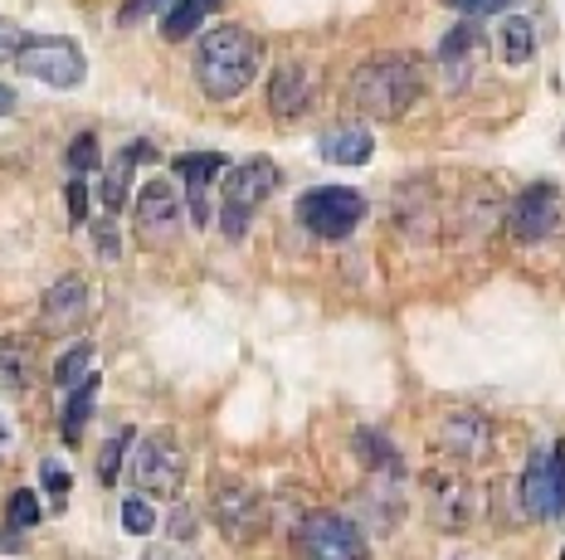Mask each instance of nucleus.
<instances>
[{
	"label": "nucleus",
	"mask_w": 565,
	"mask_h": 560,
	"mask_svg": "<svg viewBox=\"0 0 565 560\" xmlns=\"http://www.w3.org/2000/svg\"><path fill=\"white\" fill-rule=\"evenodd\" d=\"M167 527H171V541H185V546H191V541H195V531H200V517H195L191 507H175Z\"/></svg>",
	"instance_id": "nucleus-32"
},
{
	"label": "nucleus",
	"mask_w": 565,
	"mask_h": 560,
	"mask_svg": "<svg viewBox=\"0 0 565 560\" xmlns=\"http://www.w3.org/2000/svg\"><path fill=\"white\" fill-rule=\"evenodd\" d=\"M258 64H264V50L244 25H215L195 44V78L215 103L239 98L258 78Z\"/></svg>",
	"instance_id": "nucleus-1"
},
{
	"label": "nucleus",
	"mask_w": 565,
	"mask_h": 560,
	"mask_svg": "<svg viewBox=\"0 0 565 560\" xmlns=\"http://www.w3.org/2000/svg\"><path fill=\"white\" fill-rule=\"evenodd\" d=\"M478 507H482V502H478V487L463 483V477H439V483H434V521H439L444 531L473 527Z\"/></svg>",
	"instance_id": "nucleus-16"
},
{
	"label": "nucleus",
	"mask_w": 565,
	"mask_h": 560,
	"mask_svg": "<svg viewBox=\"0 0 565 560\" xmlns=\"http://www.w3.org/2000/svg\"><path fill=\"white\" fill-rule=\"evenodd\" d=\"M40 477H44V493H50V502H54V507H64V502H68V473L58 469L54 459H44Z\"/></svg>",
	"instance_id": "nucleus-31"
},
{
	"label": "nucleus",
	"mask_w": 565,
	"mask_h": 560,
	"mask_svg": "<svg viewBox=\"0 0 565 560\" xmlns=\"http://www.w3.org/2000/svg\"><path fill=\"white\" fill-rule=\"evenodd\" d=\"M439 449L458 463H482L492 453V419L478 410H458L439 424Z\"/></svg>",
	"instance_id": "nucleus-12"
},
{
	"label": "nucleus",
	"mask_w": 565,
	"mask_h": 560,
	"mask_svg": "<svg viewBox=\"0 0 565 560\" xmlns=\"http://www.w3.org/2000/svg\"><path fill=\"white\" fill-rule=\"evenodd\" d=\"M6 112H15V93L0 84V118H6Z\"/></svg>",
	"instance_id": "nucleus-38"
},
{
	"label": "nucleus",
	"mask_w": 565,
	"mask_h": 560,
	"mask_svg": "<svg viewBox=\"0 0 565 560\" xmlns=\"http://www.w3.org/2000/svg\"><path fill=\"white\" fill-rule=\"evenodd\" d=\"M498 50H502V64H512V68L532 64V54H536L532 20H526V15H508V20H502V25H498Z\"/></svg>",
	"instance_id": "nucleus-23"
},
{
	"label": "nucleus",
	"mask_w": 565,
	"mask_h": 560,
	"mask_svg": "<svg viewBox=\"0 0 565 560\" xmlns=\"http://www.w3.org/2000/svg\"><path fill=\"white\" fill-rule=\"evenodd\" d=\"M127 443H132V429H117V434L103 443V459H98V483H103V487H113V483H117V473H122V453H127Z\"/></svg>",
	"instance_id": "nucleus-27"
},
{
	"label": "nucleus",
	"mask_w": 565,
	"mask_h": 560,
	"mask_svg": "<svg viewBox=\"0 0 565 560\" xmlns=\"http://www.w3.org/2000/svg\"><path fill=\"white\" fill-rule=\"evenodd\" d=\"M371 157H375V142L366 127H356V122L332 127L322 137V161H332V166H366Z\"/></svg>",
	"instance_id": "nucleus-19"
},
{
	"label": "nucleus",
	"mask_w": 565,
	"mask_h": 560,
	"mask_svg": "<svg viewBox=\"0 0 565 560\" xmlns=\"http://www.w3.org/2000/svg\"><path fill=\"white\" fill-rule=\"evenodd\" d=\"M93 400H98V376H88L68 390V400H64V414H58V434H64V443H78L84 439V429H88V419H93Z\"/></svg>",
	"instance_id": "nucleus-21"
},
{
	"label": "nucleus",
	"mask_w": 565,
	"mask_h": 560,
	"mask_svg": "<svg viewBox=\"0 0 565 560\" xmlns=\"http://www.w3.org/2000/svg\"><path fill=\"white\" fill-rule=\"evenodd\" d=\"M167 6H171V0H127L117 20H122V25H137V20H147V15H161Z\"/></svg>",
	"instance_id": "nucleus-34"
},
{
	"label": "nucleus",
	"mask_w": 565,
	"mask_h": 560,
	"mask_svg": "<svg viewBox=\"0 0 565 560\" xmlns=\"http://www.w3.org/2000/svg\"><path fill=\"white\" fill-rule=\"evenodd\" d=\"M278 191V166L268 157H249L239 166L225 171V195H220V229L225 239L249 235V219L258 215V205Z\"/></svg>",
	"instance_id": "nucleus-3"
},
{
	"label": "nucleus",
	"mask_w": 565,
	"mask_h": 560,
	"mask_svg": "<svg viewBox=\"0 0 565 560\" xmlns=\"http://www.w3.org/2000/svg\"><path fill=\"white\" fill-rule=\"evenodd\" d=\"M171 166H175V176H181L185 195H191L185 219H191V225H210V181L225 176L230 161L220 157V151H185V157H175Z\"/></svg>",
	"instance_id": "nucleus-11"
},
{
	"label": "nucleus",
	"mask_w": 565,
	"mask_h": 560,
	"mask_svg": "<svg viewBox=\"0 0 565 560\" xmlns=\"http://www.w3.org/2000/svg\"><path fill=\"white\" fill-rule=\"evenodd\" d=\"M516 497H522V517H532V521L565 517V449L561 443L532 453L522 483H516Z\"/></svg>",
	"instance_id": "nucleus-6"
},
{
	"label": "nucleus",
	"mask_w": 565,
	"mask_h": 560,
	"mask_svg": "<svg viewBox=\"0 0 565 560\" xmlns=\"http://www.w3.org/2000/svg\"><path fill=\"white\" fill-rule=\"evenodd\" d=\"M317 98V74L308 64H278L274 78H268V112L278 122H292L312 108Z\"/></svg>",
	"instance_id": "nucleus-13"
},
{
	"label": "nucleus",
	"mask_w": 565,
	"mask_h": 560,
	"mask_svg": "<svg viewBox=\"0 0 565 560\" xmlns=\"http://www.w3.org/2000/svg\"><path fill=\"white\" fill-rule=\"evenodd\" d=\"M15 68L25 78L50 84V88H78L84 74H88V60L74 40H64V34H34V40L20 44Z\"/></svg>",
	"instance_id": "nucleus-5"
},
{
	"label": "nucleus",
	"mask_w": 565,
	"mask_h": 560,
	"mask_svg": "<svg viewBox=\"0 0 565 560\" xmlns=\"http://www.w3.org/2000/svg\"><path fill=\"white\" fill-rule=\"evenodd\" d=\"M215 521H220V531L234 536V541H249V536L258 531V521H264V497L254 493V487H239V483H225L215 493Z\"/></svg>",
	"instance_id": "nucleus-15"
},
{
	"label": "nucleus",
	"mask_w": 565,
	"mask_h": 560,
	"mask_svg": "<svg viewBox=\"0 0 565 560\" xmlns=\"http://www.w3.org/2000/svg\"><path fill=\"white\" fill-rule=\"evenodd\" d=\"M122 527L132 531V536H147L151 527H157V511H151L147 497H127L122 502Z\"/></svg>",
	"instance_id": "nucleus-29"
},
{
	"label": "nucleus",
	"mask_w": 565,
	"mask_h": 560,
	"mask_svg": "<svg viewBox=\"0 0 565 560\" xmlns=\"http://www.w3.org/2000/svg\"><path fill=\"white\" fill-rule=\"evenodd\" d=\"M141 161H157V147H151V142H132V147H122V151L113 157V166L103 171L98 195H103V209H108V215H117V209L127 205V195H132V171L141 166Z\"/></svg>",
	"instance_id": "nucleus-17"
},
{
	"label": "nucleus",
	"mask_w": 565,
	"mask_h": 560,
	"mask_svg": "<svg viewBox=\"0 0 565 560\" xmlns=\"http://www.w3.org/2000/svg\"><path fill=\"white\" fill-rule=\"evenodd\" d=\"M181 477H185V459H181V443H175L167 429L147 434L132 453V483L137 493L147 497H175L181 493Z\"/></svg>",
	"instance_id": "nucleus-8"
},
{
	"label": "nucleus",
	"mask_w": 565,
	"mask_h": 560,
	"mask_svg": "<svg viewBox=\"0 0 565 560\" xmlns=\"http://www.w3.org/2000/svg\"><path fill=\"white\" fill-rule=\"evenodd\" d=\"M141 560H200V556L185 541H157V546H147V556Z\"/></svg>",
	"instance_id": "nucleus-35"
},
{
	"label": "nucleus",
	"mask_w": 565,
	"mask_h": 560,
	"mask_svg": "<svg viewBox=\"0 0 565 560\" xmlns=\"http://www.w3.org/2000/svg\"><path fill=\"white\" fill-rule=\"evenodd\" d=\"M0 439H6V424H0Z\"/></svg>",
	"instance_id": "nucleus-39"
},
{
	"label": "nucleus",
	"mask_w": 565,
	"mask_h": 560,
	"mask_svg": "<svg viewBox=\"0 0 565 560\" xmlns=\"http://www.w3.org/2000/svg\"><path fill=\"white\" fill-rule=\"evenodd\" d=\"M298 219L317 239H347L366 219V201H361V191H347V185H317V191H302Z\"/></svg>",
	"instance_id": "nucleus-7"
},
{
	"label": "nucleus",
	"mask_w": 565,
	"mask_h": 560,
	"mask_svg": "<svg viewBox=\"0 0 565 560\" xmlns=\"http://www.w3.org/2000/svg\"><path fill=\"white\" fill-rule=\"evenodd\" d=\"M561 560H565V551H561Z\"/></svg>",
	"instance_id": "nucleus-40"
},
{
	"label": "nucleus",
	"mask_w": 565,
	"mask_h": 560,
	"mask_svg": "<svg viewBox=\"0 0 565 560\" xmlns=\"http://www.w3.org/2000/svg\"><path fill=\"white\" fill-rule=\"evenodd\" d=\"M419 93H424V74L419 60H409V54H381V60L361 64L351 74V103L375 122L405 118L419 103Z\"/></svg>",
	"instance_id": "nucleus-2"
},
{
	"label": "nucleus",
	"mask_w": 565,
	"mask_h": 560,
	"mask_svg": "<svg viewBox=\"0 0 565 560\" xmlns=\"http://www.w3.org/2000/svg\"><path fill=\"white\" fill-rule=\"evenodd\" d=\"M88 366H93V346H88V342H78L74 352L58 356V366H54V385H58V390H74V385L88 376Z\"/></svg>",
	"instance_id": "nucleus-25"
},
{
	"label": "nucleus",
	"mask_w": 565,
	"mask_h": 560,
	"mask_svg": "<svg viewBox=\"0 0 565 560\" xmlns=\"http://www.w3.org/2000/svg\"><path fill=\"white\" fill-rule=\"evenodd\" d=\"M220 6H225V0H175L167 15H161V34H167L171 44H175V40H191V34L205 25V20L215 15Z\"/></svg>",
	"instance_id": "nucleus-22"
},
{
	"label": "nucleus",
	"mask_w": 565,
	"mask_h": 560,
	"mask_svg": "<svg viewBox=\"0 0 565 560\" xmlns=\"http://www.w3.org/2000/svg\"><path fill=\"white\" fill-rule=\"evenodd\" d=\"M458 10H463L468 20H482V15H498V10H508V6H516V0H454Z\"/></svg>",
	"instance_id": "nucleus-36"
},
{
	"label": "nucleus",
	"mask_w": 565,
	"mask_h": 560,
	"mask_svg": "<svg viewBox=\"0 0 565 560\" xmlns=\"http://www.w3.org/2000/svg\"><path fill=\"white\" fill-rule=\"evenodd\" d=\"M6 521H10V531H34L40 527V497H34V487H20V493L10 497Z\"/></svg>",
	"instance_id": "nucleus-26"
},
{
	"label": "nucleus",
	"mask_w": 565,
	"mask_h": 560,
	"mask_svg": "<svg viewBox=\"0 0 565 560\" xmlns=\"http://www.w3.org/2000/svg\"><path fill=\"white\" fill-rule=\"evenodd\" d=\"M20 44H25V40H20V30H15V25H0V60H15Z\"/></svg>",
	"instance_id": "nucleus-37"
},
{
	"label": "nucleus",
	"mask_w": 565,
	"mask_h": 560,
	"mask_svg": "<svg viewBox=\"0 0 565 560\" xmlns=\"http://www.w3.org/2000/svg\"><path fill=\"white\" fill-rule=\"evenodd\" d=\"M88 312V283L84 278H58V283L44 293V326L50 332H74V322Z\"/></svg>",
	"instance_id": "nucleus-18"
},
{
	"label": "nucleus",
	"mask_w": 565,
	"mask_h": 560,
	"mask_svg": "<svg viewBox=\"0 0 565 560\" xmlns=\"http://www.w3.org/2000/svg\"><path fill=\"white\" fill-rule=\"evenodd\" d=\"M302 560H366V531L341 511H308L292 531Z\"/></svg>",
	"instance_id": "nucleus-4"
},
{
	"label": "nucleus",
	"mask_w": 565,
	"mask_h": 560,
	"mask_svg": "<svg viewBox=\"0 0 565 560\" xmlns=\"http://www.w3.org/2000/svg\"><path fill=\"white\" fill-rule=\"evenodd\" d=\"M561 142H565V137H561Z\"/></svg>",
	"instance_id": "nucleus-41"
},
{
	"label": "nucleus",
	"mask_w": 565,
	"mask_h": 560,
	"mask_svg": "<svg viewBox=\"0 0 565 560\" xmlns=\"http://www.w3.org/2000/svg\"><path fill=\"white\" fill-rule=\"evenodd\" d=\"M34 376V352L25 336H0V390L6 395H25V385Z\"/></svg>",
	"instance_id": "nucleus-20"
},
{
	"label": "nucleus",
	"mask_w": 565,
	"mask_h": 560,
	"mask_svg": "<svg viewBox=\"0 0 565 560\" xmlns=\"http://www.w3.org/2000/svg\"><path fill=\"white\" fill-rule=\"evenodd\" d=\"M93 249H98V259H103V263H113L117 254H122V239H117V225H113V215L93 225Z\"/></svg>",
	"instance_id": "nucleus-30"
},
{
	"label": "nucleus",
	"mask_w": 565,
	"mask_h": 560,
	"mask_svg": "<svg viewBox=\"0 0 565 560\" xmlns=\"http://www.w3.org/2000/svg\"><path fill=\"white\" fill-rule=\"evenodd\" d=\"M478 60H482V34H478V25H454L449 34H444V44H439V74H444V84H449L454 93L473 84Z\"/></svg>",
	"instance_id": "nucleus-14"
},
{
	"label": "nucleus",
	"mask_w": 565,
	"mask_h": 560,
	"mask_svg": "<svg viewBox=\"0 0 565 560\" xmlns=\"http://www.w3.org/2000/svg\"><path fill=\"white\" fill-rule=\"evenodd\" d=\"M98 137L93 132H84V137H74V142H68V171H74V176H88V171H98Z\"/></svg>",
	"instance_id": "nucleus-28"
},
{
	"label": "nucleus",
	"mask_w": 565,
	"mask_h": 560,
	"mask_svg": "<svg viewBox=\"0 0 565 560\" xmlns=\"http://www.w3.org/2000/svg\"><path fill=\"white\" fill-rule=\"evenodd\" d=\"M556 225H561V191L556 185H546V181L526 185V191L512 201V209H508V229L522 244L551 239L556 235Z\"/></svg>",
	"instance_id": "nucleus-10"
},
{
	"label": "nucleus",
	"mask_w": 565,
	"mask_h": 560,
	"mask_svg": "<svg viewBox=\"0 0 565 560\" xmlns=\"http://www.w3.org/2000/svg\"><path fill=\"white\" fill-rule=\"evenodd\" d=\"M64 201H68V219L74 225H88V185L84 181H68V191H64Z\"/></svg>",
	"instance_id": "nucleus-33"
},
{
	"label": "nucleus",
	"mask_w": 565,
	"mask_h": 560,
	"mask_svg": "<svg viewBox=\"0 0 565 560\" xmlns=\"http://www.w3.org/2000/svg\"><path fill=\"white\" fill-rule=\"evenodd\" d=\"M356 453H361V463H366L371 473H395L399 477V453H395V443L385 434H375V429H356Z\"/></svg>",
	"instance_id": "nucleus-24"
},
{
	"label": "nucleus",
	"mask_w": 565,
	"mask_h": 560,
	"mask_svg": "<svg viewBox=\"0 0 565 560\" xmlns=\"http://www.w3.org/2000/svg\"><path fill=\"white\" fill-rule=\"evenodd\" d=\"M132 219H137L141 244H157V249H167V244H175V239H181V229H185L181 191H175L171 181H147L137 191V201H132Z\"/></svg>",
	"instance_id": "nucleus-9"
}]
</instances>
